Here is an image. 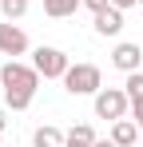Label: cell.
Segmentation results:
<instances>
[{
  "label": "cell",
  "mask_w": 143,
  "mask_h": 147,
  "mask_svg": "<svg viewBox=\"0 0 143 147\" xmlns=\"http://www.w3.org/2000/svg\"><path fill=\"white\" fill-rule=\"evenodd\" d=\"M44 76L36 72L32 64L24 60H8L0 68V92H4V107L8 111H28L32 99H36V88H40Z\"/></svg>",
  "instance_id": "1"
},
{
  "label": "cell",
  "mask_w": 143,
  "mask_h": 147,
  "mask_svg": "<svg viewBox=\"0 0 143 147\" xmlns=\"http://www.w3.org/2000/svg\"><path fill=\"white\" fill-rule=\"evenodd\" d=\"M99 88H103V72H99V64L80 60V64H72L68 72H64V92H68V96H95Z\"/></svg>",
  "instance_id": "2"
},
{
  "label": "cell",
  "mask_w": 143,
  "mask_h": 147,
  "mask_svg": "<svg viewBox=\"0 0 143 147\" xmlns=\"http://www.w3.org/2000/svg\"><path fill=\"white\" fill-rule=\"evenodd\" d=\"M92 107H95V119L115 123V119H123V115L131 111V99H127L123 88H99L92 96Z\"/></svg>",
  "instance_id": "3"
},
{
  "label": "cell",
  "mask_w": 143,
  "mask_h": 147,
  "mask_svg": "<svg viewBox=\"0 0 143 147\" xmlns=\"http://www.w3.org/2000/svg\"><path fill=\"white\" fill-rule=\"evenodd\" d=\"M32 68L44 76V80H64V72L72 68V60H68V52H64V48L40 44V48L32 52Z\"/></svg>",
  "instance_id": "4"
},
{
  "label": "cell",
  "mask_w": 143,
  "mask_h": 147,
  "mask_svg": "<svg viewBox=\"0 0 143 147\" xmlns=\"http://www.w3.org/2000/svg\"><path fill=\"white\" fill-rule=\"evenodd\" d=\"M28 48H32V44H28V32H24L20 24H12V20H4V24H0V56L20 60Z\"/></svg>",
  "instance_id": "5"
},
{
  "label": "cell",
  "mask_w": 143,
  "mask_h": 147,
  "mask_svg": "<svg viewBox=\"0 0 143 147\" xmlns=\"http://www.w3.org/2000/svg\"><path fill=\"white\" fill-rule=\"evenodd\" d=\"M111 68H119L123 76L143 72V48H139V44H131V40H119L115 48H111Z\"/></svg>",
  "instance_id": "6"
},
{
  "label": "cell",
  "mask_w": 143,
  "mask_h": 147,
  "mask_svg": "<svg viewBox=\"0 0 143 147\" xmlns=\"http://www.w3.org/2000/svg\"><path fill=\"white\" fill-rule=\"evenodd\" d=\"M92 28H95V36H111L115 40L119 32H123V8H115V4H107L103 12H95V20H92Z\"/></svg>",
  "instance_id": "7"
},
{
  "label": "cell",
  "mask_w": 143,
  "mask_h": 147,
  "mask_svg": "<svg viewBox=\"0 0 143 147\" xmlns=\"http://www.w3.org/2000/svg\"><path fill=\"white\" fill-rule=\"evenodd\" d=\"M32 147H68V131H60L56 123H44L32 131Z\"/></svg>",
  "instance_id": "8"
},
{
  "label": "cell",
  "mask_w": 143,
  "mask_h": 147,
  "mask_svg": "<svg viewBox=\"0 0 143 147\" xmlns=\"http://www.w3.org/2000/svg\"><path fill=\"white\" fill-rule=\"evenodd\" d=\"M111 139H115L119 147H139V123L127 119V115L115 119V123H111Z\"/></svg>",
  "instance_id": "9"
},
{
  "label": "cell",
  "mask_w": 143,
  "mask_h": 147,
  "mask_svg": "<svg viewBox=\"0 0 143 147\" xmlns=\"http://www.w3.org/2000/svg\"><path fill=\"white\" fill-rule=\"evenodd\" d=\"M80 8H84V0H44V16H52V20H68Z\"/></svg>",
  "instance_id": "10"
},
{
  "label": "cell",
  "mask_w": 143,
  "mask_h": 147,
  "mask_svg": "<svg viewBox=\"0 0 143 147\" xmlns=\"http://www.w3.org/2000/svg\"><path fill=\"white\" fill-rule=\"evenodd\" d=\"M95 139H99V135L92 131V123H76L68 131V143H80V147H95Z\"/></svg>",
  "instance_id": "11"
},
{
  "label": "cell",
  "mask_w": 143,
  "mask_h": 147,
  "mask_svg": "<svg viewBox=\"0 0 143 147\" xmlns=\"http://www.w3.org/2000/svg\"><path fill=\"white\" fill-rule=\"evenodd\" d=\"M123 92H127L131 103H143V72H131V76H127V80H123Z\"/></svg>",
  "instance_id": "12"
},
{
  "label": "cell",
  "mask_w": 143,
  "mask_h": 147,
  "mask_svg": "<svg viewBox=\"0 0 143 147\" xmlns=\"http://www.w3.org/2000/svg\"><path fill=\"white\" fill-rule=\"evenodd\" d=\"M0 12H4V20H20L28 12V0H0Z\"/></svg>",
  "instance_id": "13"
},
{
  "label": "cell",
  "mask_w": 143,
  "mask_h": 147,
  "mask_svg": "<svg viewBox=\"0 0 143 147\" xmlns=\"http://www.w3.org/2000/svg\"><path fill=\"white\" fill-rule=\"evenodd\" d=\"M107 4H111V0H84V8H92V16H95V12H103Z\"/></svg>",
  "instance_id": "14"
},
{
  "label": "cell",
  "mask_w": 143,
  "mask_h": 147,
  "mask_svg": "<svg viewBox=\"0 0 143 147\" xmlns=\"http://www.w3.org/2000/svg\"><path fill=\"white\" fill-rule=\"evenodd\" d=\"M131 119L139 123V131H143V103H131Z\"/></svg>",
  "instance_id": "15"
},
{
  "label": "cell",
  "mask_w": 143,
  "mask_h": 147,
  "mask_svg": "<svg viewBox=\"0 0 143 147\" xmlns=\"http://www.w3.org/2000/svg\"><path fill=\"white\" fill-rule=\"evenodd\" d=\"M111 4H115V8H123V12H127V8H139V0H111Z\"/></svg>",
  "instance_id": "16"
},
{
  "label": "cell",
  "mask_w": 143,
  "mask_h": 147,
  "mask_svg": "<svg viewBox=\"0 0 143 147\" xmlns=\"http://www.w3.org/2000/svg\"><path fill=\"white\" fill-rule=\"evenodd\" d=\"M95 147H119V143L111 139V135H107V139H95Z\"/></svg>",
  "instance_id": "17"
},
{
  "label": "cell",
  "mask_w": 143,
  "mask_h": 147,
  "mask_svg": "<svg viewBox=\"0 0 143 147\" xmlns=\"http://www.w3.org/2000/svg\"><path fill=\"white\" fill-rule=\"evenodd\" d=\"M4 127H8V111L0 107V131H4Z\"/></svg>",
  "instance_id": "18"
},
{
  "label": "cell",
  "mask_w": 143,
  "mask_h": 147,
  "mask_svg": "<svg viewBox=\"0 0 143 147\" xmlns=\"http://www.w3.org/2000/svg\"><path fill=\"white\" fill-rule=\"evenodd\" d=\"M68 147H80V143H68Z\"/></svg>",
  "instance_id": "19"
},
{
  "label": "cell",
  "mask_w": 143,
  "mask_h": 147,
  "mask_svg": "<svg viewBox=\"0 0 143 147\" xmlns=\"http://www.w3.org/2000/svg\"><path fill=\"white\" fill-rule=\"evenodd\" d=\"M139 8H143V0H139Z\"/></svg>",
  "instance_id": "20"
}]
</instances>
